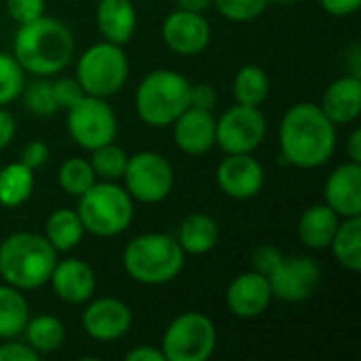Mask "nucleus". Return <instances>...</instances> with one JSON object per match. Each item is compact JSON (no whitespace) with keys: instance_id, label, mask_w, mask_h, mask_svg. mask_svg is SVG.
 Wrapping results in <instances>:
<instances>
[{"instance_id":"nucleus-1","label":"nucleus","mask_w":361,"mask_h":361,"mask_svg":"<svg viewBox=\"0 0 361 361\" xmlns=\"http://www.w3.org/2000/svg\"><path fill=\"white\" fill-rule=\"evenodd\" d=\"M281 157L300 169H315L330 161L336 148V125L317 104L300 102L292 106L279 127Z\"/></svg>"},{"instance_id":"nucleus-2","label":"nucleus","mask_w":361,"mask_h":361,"mask_svg":"<svg viewBox=\"0 0 361 361\" xmlns=\"http://www.w3.org/2000/svg\"><path fill=\"white\" fill-rule=\"evenodd\" d=\"M13 57L30 74H57L74 57V36L59 19L40 15L19 25L13 40Z\"/></svg>"},{"instance_id":"nucleus-3","label":"nucleus","mask_w":361,"mask_h":361,"mask_svg":"<svg viewBox=\"0 0 361 361\" xmlns=\"http://www.w3.org/2000/svg\"><path fill=\"white\" fill-rule=\"evenodd\" d=\"M55 264L57 252L40 235L15 233L0 243V277L17 290L49 283Z\"/></svg>"},{"instance_id":"nucleus-4","label":"nucleus","mask_w":361,"mask_h":361,"mask_svg":"<svg viewBox=\"0 0 361 361\" xmlns=\"http://www.w3.org/2000/svg\"><path fill=\"white\" fill-rule=\"evenodd\" d=\"M186 254L178 239L165 233H146L131 239L123 252V264L129 277L144 286H163L173 281L182 269Z\"/></svg>"},{"instance_id":"nucleus-5","label":"nucleus","mask_w":361,"mask_h":361,"mask_svg":"<svg viewBox=\"0 0 361 361\" xmlns=\"http://www.w3.org/2000/svg\"><path fill=\"white\" fill-rule=\"evenodd\" d=\"M190 80L176 70L146 74L135 93L137 116L150 127L171 125L190 106Z\"/></svg>"},{"instance_id":"nucleus-6","label":"nucleus","mask_w":361,"mask_h":361,"mask_svg":"<svg viewBox=\"0 0 361 361\" xmlns=\"http://www.w3.org/2000/svg\"><path fill=\"white\" fill-rule=\"evenodd\" d=\"M76 214L91 235L116 237L125 233L133 220V199L114 182H95L78 197Z\"/></svg>"},{"instance_id":"nucleus-7","label":"nucleus","mask_w":361,"mask_h":361,"mask_svg":"<svg viewBox=\"0 0 361 361\" xmlns=\"http://www.w3.org/2000/svg\"><path fill=\"white\" fill-rule=\"evenodd\" d=\"M129 76V61L121 44L97 42L89 47L76 63V80L85 95L110 97L123 89Z\"/></svg>"},{"instance_id":"nucleus-8","label":"nucleus","mask_w":361,"mask_h":361,"mask_svg":"<svg viewBox=\"0 0 361 361\" xmlns=\"http://www.w3.org/2000/svg\"><path fill=\"white\" fill-rule=\"evenodd\" d=\"M218 345L214 322L203 313L178 315L165 330L161 351L165 361H205Z\"/></svg>"},{"instance_id":"nucleus-9","label":"nucleus","mask_w":361,"mask_h":361,"mask_svg":"<svg viewBox=\"0 0 361 361\" xmlns=\"http://www.w3.org/2000/svg\"><path fill=\"white\" fill-rule=\"evenodd\" d=\"M66 123L72 140L85 150L112 144L118 133L116 114L104 97L82 95L74 106L68 108Z\"/></svg>"},{"instance_id":"nucleus-10","label":"nucleus","mask_w":361,"mask_h":361,"mask_svg":"<svg viewBox=\"0 0 361 361\" xmlns=\"http://www.w3.org/2000/svg\"><path fill=\"white\" fill-rule=\"evenodd\" d=\"M123 178L131 199L148 205L161 203L173 188V169L169 161L152 150L129 157Z\"/></svg>"},{"instance_id":"nucleus-11","label":"nucleus","mask_w":361,"mask_h":361,"mask_svg":"<svg viewBox=\"0 0 361 361\" xmlns=\"http://www.w3.org/2000/svg\"><path fill=\"white\" fill-rule=\"evenodd\" d=\"M267 135V118L258 106L237 104L216 121V144L226 154H252Z\"/></svg>"},{"instance_id":"nucleus-12","label":"nucleus","mask_w":361,"mask_h":361,"mask_svg":"<svg viewBox=\"0 0 361 361\" xmlns=\"http://www.w3.org/2000/svg\"><path fill=\"white\" fill-rule=\"evenodd\" d=\"M273 298L283 302H302L309 300L322 281V269L315 260L307 256L281 258L275 269L267 275Z\"/></svg>"},{"instance_id":"nucleus-13","label":"nucleus","mask_w":361,"mask_h":361,"mask_svg":"<svg viewBox=\"0 0 361 361\" xmlns=\"http://www.w3.org/2000/svg\"><path fill=\"white\" fill-rule=\"evenodd\" d=\"M165 44L178 55H197L207 49L212 40V27L203 13L173 11L165 17L161 27Z\"/></svg>"},{"instance_id":"nucleus-14","label":"nucleus","mask_w":361,"mask_h":361,"mask_svg":"<svg viewBox=\"0 0 361 361\" xmlns=\"http://www.w3.org/2000/svg\"><path fill=\"white\" fill-rule=\"evenodd\" d=\"M222 192L237 201L256 197L264 186V169L252 154H228L216 171Z\"/></svg>"},{"instance_id":"nucleus-15","label":"nucleus","mask_w":361,"mask_h":361,"mask_svg":"<svg viewBox=\"0 0 361 361\" xmlns=\"http://www.w3.org/2000/svg\"><path fill=\"white\" fill-rule=\"evenodd\" d=\"M133 324L131 309L118 298H99L93 300L82 313V328L85 332L99 341L110 343L123 338Z\"/></svg>"},{"instance_id":"nucleus-16","label":"nucleus","mask_w":361,"mask_h":361,"mask_svg":"<svg viewBox=\"0 0 361 361\" xmlns=\"http://www.w3.org/2000/svg\"><path fill=\"white\" fill-rule=\"evenodd\" d=\"M173 140L186 154H205L216 144V118L212 110L188 106L173 123Z\"/></svg>"},{"instance_id":"nucleus-17","label":"nucleus","mask_w":361,"mask_h":361,"mask_svg":"<svg viewBox=\"0 0 361 361\" xmlns=\"http://www.w3.org/2000/svg\"><path fill=\"white\" fill-rule=\"evenodd\" d=\"M271 300H273V292L269 279L258 271L241 273L239 277L233 279L226 292V305L231 313L241 319H252L262 315L271 305Z\"/></svg>"},{"instance_id":"nucleus-18","label":"nucleus","mask_w":361,"mask_h":361,"mask_svg":"<svg viewBox=\"0 0 361 361\" xmlns=\"http://www.w3.org/2000/svg\"><path fill=\"white\" fill-rule=\"evenodd\" d=\"M326 205H330L341 218L361 216V167L360 163H347L334 169L324 188Z\"/></svg>"},{"instance_id":"nucleus-19","label":"nucleus","mask_w":361,"mask_h":361,"mask_svg":"<svg viewBox=\"0 0 361 361\" xmlns=\"http://www.w3.org/2000/svg\"><path fill=\"white\" fill-rule=\"evenodd\" d=\"M49 283L63 302L82 305L91 300L95 292V273L87 262L78 258H68L55 264Z\"/></svg>"},{"instance_id":"nucleus-20","label":"nucleus","mask_w":361,"mask_h":361,"mask_svg":"<svg viewBox=\"0 0 361 361\" xmlns=\"http://www.w3.org/2000/svg\"><path fill=\"white\" fill-rule=\"evenodd\" d=\"M319 108L334 125L353 123L361 112V80L360 76H343L334 80L324 97Z\"/></svg>"},{"instance_id":"nucleus-21","label":"nucleus","mask_w":361,"mask_h":361,"mask_svg":"<svg viewBox=\"0 0 361 361\" xmlns=\"http://www.w3.org/2000/svg\"><path fill=\"white\" fill-rule=\"evenodd\" d=\"M95 17L102 36L112 44L123 47L135 34L137 13L131 0H99Z\"/></svg>"},{"instance_id":"nucleus-22","label":"nucleus","mask_w":361,"mask_h":361,"mask_svg":"<svg viewBox=\"0 0 361 361\" xmlns=\"http://www.w3.org/2000/svg\"><path fill=\"white\" fill-rule=\"evenodd\" d=\"M341 224V216L326 203L309 207L298 222V237L311 250L330 247L336 228Z\"/></svg>"},{"instance_id":"nucleus-23","label":"nucleus","mask_w":361,"mask_h":361,"mask_svg":"<svg viewBox=\"0 0 361 361\" xmlns=\"http://www.w3.org/2000/svg\"><path fill=\"white\" fill-rule=\"evenodd\" d=\"M220 239L218 222L205 214H190L178 231V243L184 250V254L201 256L216 247Z\"/></svg>"},{"instance_id":"nucleus-24","label":"nucleus","mask_w":361,"mask_h":361,"mask_svg":"<svg viewBox=\"0 0 361 361\" xmlns=\"http://www.w3.org/2000/svg\"><path fill=\"white\" fill-rule=\"evenodd\" d=\"M34 184V169H30L21 161L6 165L4 169H0V205L6 209L23 205L32 197Z\"/></svg>"},{"instance_id":"nucleus-25","label":"nucleus","mask_w":361,"mask_h":361,"mask_svg":"<svg viewBox=\"0 0 361 361\" xmlns=\"http://www.w3.org/2000/svg\"><path fill=\"white\" fill-rule=\"evenodd\" d=\"M85 235V226L76 212L72 209H57L49 216L44 224V239L53 245L55 252H70L74 250Z\"/></svg>"},{"instance_id":"nucleus-26","label":"nucleus","mask_w":361,"mask_h":361,"mask_svg":"<svg viewBox=\"0 0 361 361\" xmlns=\"http://www.w3.org/2000/svg\"><path fill=\"white\" fill-rule=\"evenodd\" d=\"M30 309L23 294L13 286H0V338H15L25 330Z\"/></svg>"},{"instance_id":"nucleus-27","label":"nucleus","mask_w":361,"mask_h":361,"mask_svg":"<svg viewBox=\"0 0 361 361\" xmlns=\"http://www.w3.org/2000/svg\"><path fill=\"white\" fill-rule=\"evenodd\" d=\"M336 260L357 273L361 269V216L357 218H345L343 224H338L336 235L330 243Z\"/></svg>"},{"instance_id":"nucleus-28","label":"nucleus","mask_w":361,"mask_h":361,"mask_svg":"<svg viewBox=\"0 0 361 361\" xmlns=\"http://www.w3.org/2000/svg\"><path fill=\"white\" fill-rule=\"evenodd\" d=\"M25 338L27 345L40 355V353H51L57 351L63 341H66V328L63 324L53 317V315H40L34 319H27L25 324Z\"/></svg>"},{"instance_id":"nucleus-29","label":"nucleus","mask_w":361,"mask_h":361,"mask_svg":"<svg viewBox=\"0 0 361 361\" xmlns=\"http://www.w3.org/2000/svg\"><path fill=\"white\" fill-rule=\"evenodd\" d=\"M269 89H271L269 76L258 66H243L233 82L237 104H245V106H260L267 99Z\"/></svg>"},{"instance_id":"nucleus-30","label":"nucleus","mask_w":361,"mask_h":361,"mask_svg":"<svg viewBox=\"0 0 361 361\" xmlns=\"http://www.w3.org/2000/svg\"><path fill=\"white\" fill-rule=\"evenodd\" d=\"M57 178H59V186L68 195L80 197L82 192H87L95 184V178L97 176H95V171H93V167H91L89 161L74 157V159H68V161L61 163Z\"/></svg>"},{"instance_id":"nucleus-31","label":"nucleus","mask_w":361,"mask_h":361,"mask_svg":"<svg viewBox=\"0 0 361 361\" xmlns=\"http://www.w3.org/2000/svg\"><path fill=\"white\" fill-rule=\"evenodd\" d=\"M91 152H93V159L89 163H91L95 176H99L102 180H108V182H114V180L123 178L129 154L121 146H116L112 142V144L99 146V148H95Z\"/></svg>"},{"instance_id":"nucleus-32","label":"nucleus","mask_w":361,"mask_h":361,"mask_svg":"<svg viewBox=\"0 0 361 361\" xmlns=\"http://www.w3.org/2000/svg\"><path fill=\"white\" fill-rule=\"evenodd\" d=\"M23 91V68L13 55L0 53V106L15 102Z\"/></svg>"},{"instance_id":"nucleus-33","label":"nucleus","mask_w":361,"mask_h":361,"mask_svg":"<svg viewBox=\"0 0 361 361\" xmlns=\"http://www.w3.org/2000/svg\"><path fill=\"white\" fill-rule=\"evenodd\" d=\"M23 93V104L25 108L36 114V116H53L59 108L53 97V87L49 80H36L32 82Z\"/></svg>"},{"instance_id":"nucleus-34","label":"nucleus","mask_w":361,"mask_h":361,"mask_svg":"<svg viewBox=\"0 0 361 361\" xmlns=\"http://www.w3.org/2000/svg\"><path fill=\"white\" fill-rule=\"evenodd\" d=\"M218 13L231 21H252L262 15L271 0H212Z\"/></svg>"},{"instance_id":"nucleus-35","label":"nucleus","mask_w":361,"mask_h":361,"mask_svg":"<svg viewBox=\"0 0 361 361\" xmlns=\"http://www.w3.org/2000/svg\"><path fill=\"white\" fill-rule=\"evenodd\" d=\"M51 87H53V97H55L57 108L68 110L85 95L82 87L76 78H57L55 82H51Z\"/></svg>"},{"instance_id":"nucleus-36","label":"nucleus","mask_w":361,"mask_h":361,"mask_svg":"<svg viewBox=\"0 0 361 361\" xmlns=\"http://www.w3.org/2000/svg\"><path fill=\"white\" fill-rule=\"evenodd\" d=\"M6 11L21 25L44 15V0H6Z\"/></svg>"},{"instance_id":"nucleus-37","label":"nucleus","mask_w":361,"mask_h":361,"mask_svg":"<svg viewBox=\"0 0 361 361\" xmlns=\"http://www.w3.org/2000/svg\"><path fill=\"white\" fill-rule=\"evenodd\" d=\"M283 258V254L275 247V245H260L256 252H254V258H252V264H254V271L262 273L264 277L275 269V264Z\"/></svg>"},{"instance_id":"nucleus-38","label":"nucleus","mask_w":361,"mask_h":361,"mask_svg":"<svg viewBox=\"0 0 361 361\" xmlns=\"http://www.w3.org/2000/svg\"><path fill=\"white\" fill-rule=\"evenodd\" d=\"M49 154H51L49 146H47L44 142H40V140H34V142H30V144L23 148V152H21V163L27 165L30 169H38V167H42V165L49 161Z\"/></svg>"},{"instance_id":"nucleus-39","label":"nucleus","mask_w":361,"mask_h":361,"mask_svg":"<svg viewBox=\"0 0 361 361\" xmlns=\"http://www.w3.org/2000/svg\"><path fill=\"white\" fill-rule=\"evenodd\" d=\"M218 102L216 89L212 85L205 82H197L190 87V106L195 108H203V110H212Z\"/></svg>"},{"instance_id":"nucleus-40","label":"nucleus","mask_w":361,"mask_h":361,"mask_svg":"<svg viewBox=\"0 0 361 361\" xmlns=\"http://www.w3.org/2000/svg\"><path fill=\"white\" fill-rule=\"evenodd\" d=\"M38 353L30 345L21 343H8L0 345V361H36Z\"/></svg>"},{"instance_id":"nucleus-41","label":"nucleus","mask_w":361,"mask_h":361,"mask_svg":"<svg viewBox=\"0 0 361 361\" xmlns=\"http://www.w3.org/2000/svg\"><path fill=\"white\" fill-rule=\"evenodd\" d=\"M319 4L334 17H349L360 11L361 0H319Z\"/></svg>"},{"instance_id":"nucleus-42","label":"nucleus","mask_w":361,"mask_h":361,"mask_svg":"<svg viewBox=\"0 0 361 361\" xmlns=\"http://www.w3.org/2000/svg\"><path fill=\"white\" fill-rule=\"evenodd\" d=\"M15 137V118L11 112L0 110V150L6 148Z\"/></svg>"},{"instance_id":"nucleus-43","label":"nucleus","mask_w":361,"mask_h":361,"mask_svg":"<svg viewBox=\"0 0 361 361\" xmlns=\"http://www.w3.org/2000/svg\"><path fill=\"white\" fill-rule=\"evenodd\" d=\"M127 361H165V355L157 347H137L125 355Z\"/></svg>"},{"instance_id":"nucleus-44","label":"nucleus","mask_w":361,"mask_h":361,"mask_svg":"<svg viewBox=\"0 0 361 361\" xmlns=\"http://www.w3.org/2000/svg\"><path fill=\"white\" fill-rule=\"evenodd\" d=\"M347 154L353 163H361V129L355 127L347 142Z\"/></svg>"},{"instance_id":"nucleus-45","label":"nucleus","mask_w":361,"mask_h":361,"mask_svg":"<svg viewBox=\"0 0 361 361\" xmlns=\"http://www.w3.org/2000/svg\"><path fill=\"white\" fill-rule=\"evenodd\" d=\"M209 4L212 0H178V8L190 11V13H203L209 8Z\"/></svg>"},{"instance_id":"nucleus-46","label":"nucleus","mask_w":361,"mask_h":361,"mask_svg":"<svg viewBox=\"0 0 361 361\" xmlns=\"http://www.w3.org/2000/svg\"><path fill=\"white\" fill-rule=\"evenodd\" d=\"M273 2V0H271ZM275 2H292V0H275Z\"/></svg>"}]
</instances>
